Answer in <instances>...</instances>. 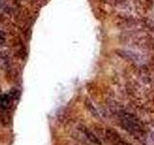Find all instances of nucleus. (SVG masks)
<instances>
[{
  "label": "nucleus",
  "mask_w": 154,
  "mask_h": 145,
  "mask_svg": "<svg viewBox=\"0 0 154 145\" xmlns=\"http://www.w3.org/2000/svg\"><path fill=\"white\" fill-rule=\"evenodd\" d=\"M124 41L127 43H131L134 46H139L142 47H154L153 38L148 35L147 33L142 30H134L129 31L124 34Z\"/></svg>",
  "instance_id": "2"
},
{
  "label": "nucleus",
  "mask_w": 154,
  "mask_h": 145,
  "mask_svg": "<svg viewBox=\"0 0 154 145\" xmlns=\"http://www.w3.org/2000/svg\"><path fill=\"white\" fill-rule=\"evenodd\" d=\"M106 139L112 145H125L126 141L120 137V134L112 128H108L105 130Z\"/></svg>",
  "instance_id": "3"
},
{
  "label": "nucleus",
  "mask_w": 154,
  "mask_h": 145,
  "mask_svg": "<svg viewBox=\"0 0 154 145\" xmlns=\"http://www.w3.org/2000/svg\"><path fill=\"white\" fill-rule=\"evenodd\" d=\"M119 118L122 127L130 134L135 135V137H143V135L144 129L141 124V121L135 115L122 111L119 113Z\"/></svg>",
  "instance_id": "1"
},
{
  "label": "nucleus",
  "mask_w": 154,
  "mask_h": 145,
  "mask_svg": "<svg viewBox=\"0 0 154 145\" xmlns=\"http://www.w3.org/2000/svg\"><path fill=\"white\" fill-rule=\"evenodd\" d=\"M82 130H83V133L85 134L87 138H88L90 141H91L94 144H100V141L98 140V138L95 137V134L91 132V130H89L88 128H86V127H83V128H82Z\"/></svg>",
  "instance_id": "4"
}]
</instances>
